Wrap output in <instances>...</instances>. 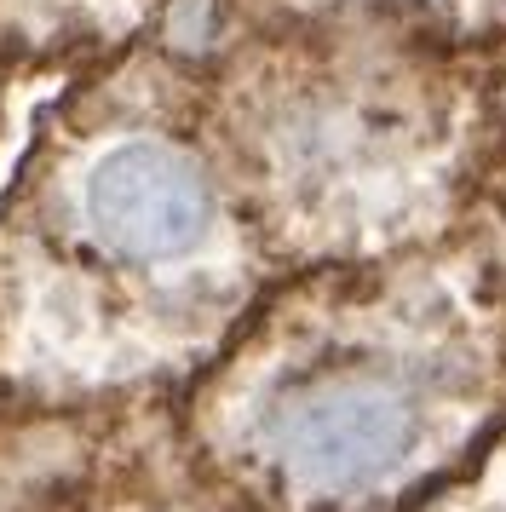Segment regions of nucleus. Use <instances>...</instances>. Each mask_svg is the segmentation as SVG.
<instances>
[{
  "mask_svg": "<svg viewBox=\"0 0 506 512\" xmlns=\"http://www.w3.org/2000/svg\"><path fill=\"white\" fill-rule=\"evenodd\" d=\"M414 426L420 415L403 380H391L386 369H351L322 374L288 397L271 420V438L311 489L345 495L386 478L409 455Z\"/></svg>",
  "mask_w": 506,
  "mask_h": 512,
  "instance_id": "f257e3e1",
  "label": "nucleus"
},
{
  "mask_svg": "<svg viewBox=\"0 0 506 512\" xmlns=\"http://www.w3.org/2000/svg\"><path fill=\"white\" fill-rule=\"evenodd\" d=\"M92 231L127 259L184 254L207 225V185L161 144H121L87 179Z\"/></svg>",
  "mask_w": 506,
  "mask_h": 512,
  "instance_id": "f03ea898",
  "label": "nucleus"
},
{
  "mask_svg": "<svg viewBox=\"0 0 506 512\" xmlns=\"http://www.w3.org/2000/svg\"><path fill=\"white\" fill-rule=\"evenodd\" d=\"M311 6H322V12H334V6L386 12V18H403V24L437 35V41H460V35L506 24V0H311Z\"/></svg>",
  "mask_w": 506,
  "mask_h": 512,
  "instance_id": "7ed1b4c3",
  "label": "nucleus"
}]
</instances>
